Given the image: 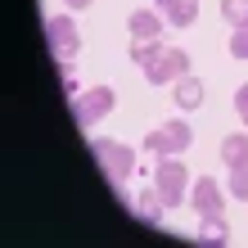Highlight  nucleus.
Segmentation results:
<instances>
[{
	"mask_svg": "<svg viewBox=\"0 0 248 248\" xmlns=\"http://www.w3.org/2000/svg\"><path fill=\"white\" fill-rule=\"evenodd\" d=\"M189 144H194V126H189L185 118H171V122L154 126L149 136H144V149H149V154H158V158L181 154V149H189Z\"/></svg>",
	"mask_w": 248,
	"mask_h": 248,
	"instance_id": "nucleus-1",
	"label": "nucleus"
},
{
	"mask_svg": "<svg viewBox=\"0 0 248 248\" xmlns=\"http://www.w3.org/2000/svg\"><path fill=\"white\" fill-rule=\"evenodd\" d=\"M226 194H235V199H244V203H248V163L230 167V176H226Z\"/></svg>",
	"mask_w": 248,
	"mask_h": 248,
	"instance_id": "nucleus-15",
	"label": "nucleus"
},
{
	"mask_svg": "<svg viewBox=\"0 0 248 248\" xmlns=\"http://www.w3.org/2000/svg\"><path fill=\"white\" fill-rule=\"evenodd\" d=\"M86 5H91V0H68V9H86Z\"/></svg>",
	"mask_w": 248,
	"mask_h": 248,
	"instance_id": "nucleus-19",
	"label": "nucleus"
},
{
	"mask_svg": "<svg viewBox=\"0 0 248 248\" xmlns=\"http://www.w3.org/2000/svg\"><path fill=\"white\" fill-rule=\"evenodd\" d=\"M154 9L163 14L167 23H176V27H189V23L199 18V0H158Z\"/></svg>",
	"mask_w": 248,
	"mask_h": 248,
	"instance_id": "nucleus-9",
	"label": "nucleus"
},
{
	"mask_svg": "<svg viewBox=\"0 0 248 248\" xmlns=\"http://www.w3.org/2000/svg\"><path fill=\"white\" fill-rule=\"evenodd\" d=\"M185 185H189V171H185V163H181L176 154H167L163 163H158V171H154V189L163 194V203H167V208H181Z\"/></svg>",
	"mask_w": 248,
	"mask_h": 248,
	"instance_id": "nucleus-2",
	"label": "nucleus"
},
{
	"mask_svg": "<svg viewBox=\"0 0 248 248\" xmlns=\"http://www.w3.org/2000/svg\"><path fill=\"white\" fill-rule=\"evenodd\" d=\"M230 54H235V59H248V23H239L235 32H230Z\"/></svg>",
	"mask_w": 248,
	"mask_h": 248,
	"instance_id": "nucleus-17",
	"label": "nucleus"
},
{
	"mask_svg": "<svg viewBox=\"0 0 248 248\" xmlns=\"http://www.w3.org/2000/svg\"><path fill=\"white\" fill-rule=\"evenodd\" d=\"M163 212H167V203H163L158 189H140L136 194V217L140 221H163Z\"/></svg>",
	"mask_w": 248,
	"mask_h": 248,
	"instance_id": "nucleus-11",
	"label": "nucleus"
},
{
	"mask_svg": "<svg viewBox=\"0 0 248 248\" xmlns=\"http://www.w3.org/2000/svg\"><path fill=\"white\" fill-rule=\"evenodd\" d=\"M226 239H230V230H226V221H221V212L203 217V226H199V244L217 248V244H226Z\"/></svg>",
	"mask_w": 248,
	"mask_h": 248,
	"instance_id": "nucleus-13",
	"label": "nucleus"
},
{
	"mask_svg": "<svg viewBox=\"0 0 248 248\" xmlns=\"http://www.w3.org/2000/svg\"><path fill=\"white\" fill-rule=\"evenodd\" d=\"M46 36H50V50H54V59H59V63H72V59H77L81 32H77V23H72L68 14H54V18L46 23Z\"/></svg>",
	"mask_w": 248,
	"mask_h": 248,
	"instance_id": "nucleus-4",
	"label": "nucleus"
},
{
	"mask_svg": "<svg viewBox=\"0 0 248 248\" xmlns=\"http://www.w3.org/2000/svg\"><path fill=\"white\" fill-rule=\"evenodd\" d=\"M171 91H176V108H199L203 104V81L194 72H185L181 81H171Z\"/></svg>",
	"mask_w": 248,
	"mask_h": 248,
	"instance_id": "nucleus-10",
	"label": "nucleus"
},
{
	"mask_svg": "<svg viewBox=\"0 0 248 248\" xmlns=\"http://www.w3.org/2000/svg\"><path fill=\"white\" fill-rule=\"evenodd\" d=\"M189 203H194L199 217H212V212L226 208V189L217 185L212 176H203V181H194V189H189Z\"/></svg>",
	"mask_w": 248,
	"mask_h": 248,
	"instance_id": "nucleus-7",
	"label": "nucleus"
},
{
	"mask_svg": "<svg viewBox=\"0 0 248 248\" xmlns=\"http://www.w3.org/2000/svg\"><path fill=\"white\" fill-rule=\"evenodd\" d=\"M163 14H158V9H136V14H131V36H136V41H158V36H163Z\"/></svg>",
	"mask_w": 248,
	"mask_h": 248,
	"instance_id": "nucleus-8",
	"label": "nucleus"
},
{
	"mask_svg": "<svg viewBox=\"0 0 248 248\" xmlns=\"http://www.w3.org/2000/svg\"><path fill=\"white\" fill-rule=\"evenodd\" d=\"M221 18H226L230 27L248 23V0H221Z\"/></svg>",
	"mask_w": 248,
	"mask_h": 248,
	"instance_id": "nucleus-16",
	"label": "nucleus"
},
{
	"mask_svg": "<svg viewBox=\"0 0 248 248\" xmlns=\"http://www.w3.org/2000/svg\"><path fill=\"white\" fill-rule=\"evenodd\" d=\"M158 50H163V41H131V59L140 63V72L158 59Z\"/></svg>",
	"mask_w": 248,
	"mask_h": 248,
	"instance_id": "nucleus-14",
	"label": "nucleus"
},
{
	"mask_svg": "<svg viewBox=\"0 0 248 248\" xmlns=\"http://www.w3.org/2000/svg\"><path fill=\"white\" fill-rule=\"evenodd\" d=\"M221 163H226V167L248 163V131H235V136L221 140Z\"/></svg>",
	"mask_w": 248,
	"mask_h": 248,
	"instance_id": "nucleus-12",
	"label": "nucleus"
},
{
	"mask_svg": "<svg viewBox=\"0 0 248 248\" xmlns=\"http://www.w3.org/2000/svg\"><path fill=\"white\" fill-rule=\"evenodd\" d=\"M189 72V54L185 50H158V59L144 68V77H149V86H171V81H181Z\"/></svg>",
	"mask_w": 248,
	"mask_h": 248,
	"instance_id": "nucleus-5",
	"label": "nucleus"
},
{
	"mask_svg": "<svg viewBox=\"0 0 248 248\" xmlns=\"http://www.w3.org/2000/svg\"><path fill=\"white\" fill-rule=\"evenodd\" d=\"M113 104H118V95H113V86H95V91H86V95H77V122L81 126H95L99 118H108L113 113Z\"/></svg>",
	"mask_w": 248,
	"mask_h": 248,
	"instance_id": "nucleus-6",
	"label": "nucleus"
},
{
	"mask_svg": "<svg viewBox=\"0 0 248 248\" xmlns=\"http://www.w3.org/2000/svg\"><path fill=\"white\" fill-rule=\"evenodd\" d=\"M95 163L104 167L108 181H126L131 167H136V149L122 140H95Z\"/></svg>",
	"mask_w": 248,
	"mask_h": 248,
	"instance_id": "nucleus-3",
	"label": "nucleus"
},
{
	"mask_svg": "<svg viewBox=\"0 0 248 248\" xmlns=\"http://www.w3.org/2000/svg\"><path fill=\"white\" fill-rule=\"evenodd\" d=\"M235 113H239L244 126H248V86H239V91H235Z\"/></svg>",
	"mask_w": 248,
	"mask_h": 248,
	"instance_id": "nucleus-18",
	"label": "nucleus"
}]
</instances>
